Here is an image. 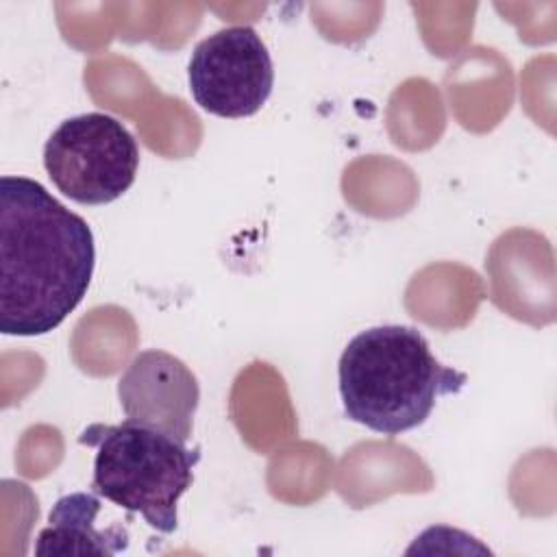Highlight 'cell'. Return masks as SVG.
I'll list each match as a JSON object with an SVG mask.
<instances>
[{"mask_svg": "<svg viewBox=\"0 0 557 557\" xmlns=\"http://www.w3.org/2000/svg\"><path fill=\"white\" fill-rule=\"evenodd\" d=\"M96 265L89 224L28 176L0 178V331L35 337L83 300Z\"/></svg>", "mask_w": 557, "mask_h": 557, "instance_id": "1", "label": "cell"}, {"mask_svg": "<svg viewBox=\"0 0 557 557\" xmlns=\"http://www.w3.org/2000/svg\"><path fill=\"white\" fill-rule=\"evenodd\" d=\"M348 420L383 435L420 426L440 396L457 394L468 376L435 359L426 337L403 324L357 333L337 366Z\"/></svg>", "mask_w": 557, "mask_h": 557, "instance_id": "2", "label": "cell"}, {"mask_svg": "<svg viewBox=\"0 0 557 557\" xmlns=\"http://www.w3.org/2000/svg\"><path fill=\"white\" fill-rule=\"evenodd\" d=\"M78 444L96 448L91 492L128 513H139L159 533L178 524V498L194 483L200 448L133 420L89 424Z\"/></svg>", "mask_w": 557, "mask_h": 557, "instance_id": "3", "label": "cell"}, {"mask_svg": "<svg viewBox=\"0 0 557 557\" xmlns=\"http://www.w3.org/2000/svg\"><path fill=\"white\" fill-rule=\"evenodd\" d=\"M44 168L54 187L78 205H109L131 189L139 146L109 113L63 120L44 146Z\"/></svg>", "mask_w": 557, "mask_h": 557, "instance_id": "4", "label": "cell"}, {"mask_svg": "<svg viewBox=\"0 0 557 557\" xmlns=\"http://www.w3.org/2000/svg\"><path fill=\"white\" fill-rule=\"evenodd\" d=\"M187 81L196 104L205 111L220 117H248L270 98L274 65L252 26H226L196 44Z\"/></svg>", "mask_w": 557, "mask_h": 557, "instance_id": "5", "label": "cell"}, {"mask_svg": "<svg viewBox=\"0 0 557 557\" xmlns=\"http://www.w3.org/2000/svg\"><path fill=\"white\" fill-rule=\"evenodd\" d=\"M117 398L128 420L189 442L200 385L178 357L159 348L141 350L120 376Z\"/></svg>", "mask_w": 557, "mask_h": 557, "instance_id": "6", "label": "cell"}, {"mask_svg": "<svg viewBox=\"0 0 557 557\" xmlns=\"http://www.w3.org/2000/svg\"><path fill=\"white\" fill-rule=\"evenodd\" d=\"M100 496L96 492H72L61 496L50 516L48 527L39 531L37 555H115L126 550L128 531L115 522L107 529H96L100 513Z\"/></svg>", "mask_w": 557, "mask_h": 557, "instance_id": "7", "label": "cell"}]
</instances>
